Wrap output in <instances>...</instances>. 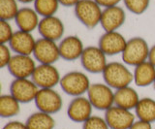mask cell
<instances>
[{
    "label": "cell",
    "mask_w": 155,
    "mask_h": 129,
    "mask_svg": "<svg viewBox=\"0 0 155 129\" xmlns=\"http://www.w3.org/2000/svg\"><path fill=\"white\" fill-rule=\"evenodd\" d=\"M102 75L105 84L115 90L129 87L134 82V75L127 65L118 61L109 62Z\"/></svg>",
    "instance_id": "6da1fadb"
},
{
    "label": "cell",
    "mask_w": 155,
    "mask_h": 129,
    "mask_svg": "<svg viewBox=\"0 0 155 129\" xmlns=\"http://www.w3.org/2000/svg\"><path fill=\"white\" fill-rule=\"evenodd\" d=\"M150 48L147 40L143 37H133L127 40V44L121 54L122 60L126 65L136 66L148 60Z\"/></svg>",
    "instance_id": "7a4b0ae2"
},
{
    "label": "cell",
    "mask_w": 155,
    "mask_h": 129,
    "mask_svg": "<svg viewBox=\"0 0 155 129\" xmlns=\"http://www.w3.org/2000/svg\"><path fill=\"white\" fill-rule=\"evenodd\" d=\"M59 84L63 92L73 97H79L87 93L91 83L85 73L81 71H71L62 76Z\"/></svg>",
    "instance_id": "3957f363"
},
{
    "label": "cell",
    "mask_w": 155,
    "mask_h": 129,
    "mask_svg": "<svg viewBox=\"0 0 155 129\" xmlns=\"http://www.w3.org/2000/svg\"><path fill=\"white\" fill-rule=\"evenodd\" d=\"M75 16L81 25L93 29L100 25L103 10L94 0H80L74 7Z\"/></svg>",
    "instance_id": "277c9868"
},
{
    "label": "cell",
    "mask_w": 155,
    "mask_h": 129,
    "mask_svg": "<svg viewBox=\"0 0 155 129\" xmlns=\"http://www.w3.org/2000/svg\"><path fill=\"white\" fill-rule=\"evenodd\" d=\"M89 99L94 109L99 111H107L114 105V91L107 84H91L87 91Z\"/></svg>",
    "instance_id": "5b68a950"
},
{
    "label": "cell",
    "mask_w": 155,
    "mask_h": 129,
    "mask_svg": "<svg viewBox=\"0 0 155 129\" xmlns=\"http://www.w3.org/2000/svg\"><path fill=\"white\" fill-rule=\"evenodd\" d=\"M80 59L85 71L92 74L103 73L109 63L106 54L98 46L85 47Z\"/></svg>",
    "instance_id": "8992f818"
},
{
    "label": "cell",
    "mask_w": 155,
    "mask_h": 129,
    "mask_svg": "<svg viewBox=\"0 0 155 129\" xmlns=\"http://www.w3.org/2000/svg\"><path fill=\"white\" fill-rule=\"evenodd\" d=\"M38 111L54 114L63 107V100L60 93L54 88H40L34 100Z\"/></svg>",
    "instance_id": "52a82bcc"
},
{
    "label": "cell",
    "mask_w": 155,
    "mask_h": 129,
    "mask_svg": "<svg viewBox=\"0 0 155 129\" xmlns=\"http://www.w3.org/2000/svg\"><path fill=\"white\" fill-rule=\"evenodd\" d=\"M31 79L39 88H54L60 84L61 76L53 64H39Z\"/></svg>",
    "instance_id": "ba28073f"
},
{
    "label": "cell",
    "mask_w": 155,
    "mask_h": 129,
    "mask_svg": "<svg viewBox=\"0 0 155 129\" xmlns=\"http://www.w3.org/2000/svg\"><path fill=\"white\" fill-rule=\"evenodd\" d=\"M37 84L29 79H15L10 84V94L21 104H27L34 101L39 91Z\"/></svg>",
    "instance_id": "9c48e42d"
},
{
    "label": "cell",
    "mask_w": 155,
    "mask_h": 129,
    "mask_svg": "<svg viewBox=\"0 0 155 129\" xmlns=\"http://www.w3.org/2000/svg\"><path fill=\"white\" fill-rule=\"evenodd\" d=\"M37 67L31 55H15L7 66L8 71L15 79H29Z\"/></svg>",
    "instance_id": "30bf717a"
},
{
    "label": "cell",
    "mask_w": 155,
    "mask_h": 129,
    "mask_svg": "<svg viewBox=\"0 0 155 129\" xmlns=\"http://www.w3.org/2000/svg\"><path fill=\"white\" fill-rule=\"evenodd\" d=\"M33 55L40 64H54L61 58L58 44L45 38H40L36 41Z\"/></svg>",
    "instance_id": "8fae6325"
},
{
    "label": "cell",
    "mask_w": 155,
    "mask_h": 129,
    "mask_svg": "<svg viewBox=\"0 0 155 129\" xmlns=\"http://www.w3.org/2000/svg\"><path fill=\"white\" fill-rule=\"evenodd\" d=\"M104 117L110 129H129L136 121V116L132 111L115 105L107 110Z\"/></svg>",
    "instance_id": "7c38bea8"
},
{
    "label": "cell",
    "mask_w": 155,
    "mask_h": 129,
    "mask_svg": "<svg viewBox=\"0 0 155 129\" xmlns=\"http://www.w3.org/2000/svg\"><path fill=\"white\" fill-rule=\"evenodd\" d=\"M93 109V106H92V104L87 97H74L68 105L67 116L72 121L84 123L90 117H92Z\"/></svg>",
    "instance_id": "4fadbf2b"
},
{
    "label": "cell",
    "mask_w": 155,
    "mask_h": 129,
    "mask_svg": "<svg viewBox=\"0 0 155 129\" xmlns=\"http://www.w3.org/2000/svg\"><path fill=\"white\" fill-rule=\"evenodd\" d=\"M37 29L39 34L41 35V38L56 42L62 39L65 32V26L59 18L51 16L42 18Z\"/></svg>",
    "instance_id": "5bb4252c"
},
{
    "label": "cell",
    "mask_w": 155,
    "mask_h": 129,
    "mask_svg": "<svg viewBox=\"0 0 155 129\" xmlns=\"http://www.w3.org/2000/svg\"><path fill=\"white\" fill-rule=\"evenodd\" d=\"M127 40L118 31L105 32L98 41V47L103 51L107 56H113L122 54Z\"/></svg>",
    "instance_id": "9a60e30c"
},
{
    "label": "cell",
    "mask_w": 155,
    "mask_h": 129,
    "mask_svg": "<svg viewBox=\"0 0 155 129\" xmlns=\"http://www.w3.org/2000/svg\"><path fill=\"white\" fill-rule=\"evenodd\" d=\"M126 21V13L120 6H113L103 9L100 25L105 32L117 31Z\"/></svg>",
    "instance_id": "2e32d148"
},
{
    "label": "cell",
    "mask_w": 155,
    "mask_h": 129,
    "mask_svg": "<svg viewBox=\"0 0 155 129\" xmlns=\"http://www.w3.org/2000/svg\"><path fill=\"white\" fill-rule=\"evenodd\" d=\"M60 57L66 61H75L81 58L85 47L81 39L76 35L66 36L58 44Z\"/></svg>",
    "instance_id": "e0dca14e"
},
{
    "label": "cell",
    "mask_w": 155,
    "mask_h": 129,
    "mask_svg": "<svg viewBox=\"0 0 155 129\" xmlns=\"http://www.w3.org/2000/svg\"><path fill=\"white\" fill-rule=\"evenodd\" d=\"M36 41L37 40H35L32 33L18 30L14 33L8 45L17 55H33Z\"/></svg>",
    "instance_id": "ac0fdd59"
},
{
    "label": "cell",
    "mask_w": 155,
    "mask_h": 129,
    "mask_svg": "<svg viewBox=\"0 0 155 129\" xmlns=\"http://www.w3.org/2000/svg\"><path fill=\"white\" fill-rule=\"evenodd\" d=\"M15 22H16L18 30L32 33V31L38 28L40 20H39V15L35 9L23 7L18 10L15 18Z\"/></svg>",
    "instance_id": "d6986e66"
},
{
    "label": "cell",
    "mask_w": 155,
    "mask_h": 129,
    "mask_svg": "<svg viewBox=\"0 0 155 129\" xmlns=\"http://www.w3.org/2000/svg\"><path fill=\"white\" fill-rule=\"evenodd\" d=\"M140 96L136 89L130 85L126 88L116 89L114 91V105L126 110H135L140 101Z\"/></svg>",
    "instance_id": "ffe728a7"
},
{
    "label": "cell",
    "mask_w": 155,
    "mask_h": 129,
    "mask_svg": "<svg viewBox=\"0 0 155 129\" xmlns=\"http://www.w3.org/2000/svg\"><path fill=\"white\" fill-rule=\"evenodd\" d=\"M134 83L140 88L153 84L155 81V66L150 62L144 61L134 68Z\"/></svg>",
    "instance_id": "44dd1931"
},
{
    "label": "cell",
    "mask_w": 155,
    "mask_h": 129,
    "mask_svg": "<svg viewBox=\"0 0 155 129\" xmlns=\"http://www.w3.org/2000/svg\"><path fill=\"white\" fill-rule=\"evenodd\" d=\"M25 124L28 129H54L55 119L52 114L38 111L28 117Z\"/></svg>",
    "instance_id": "7402d4cb"
},
{
    "label": "cell",
    "mask_w": 155,
    "mask_h": 129,
    "mask_svg": "<svg viewBox=\"0 0 155 129\" xmlns=\"http://www.w3.org/2000/svg\"><path fill=\"white\" fill-rule=\"evenodd\" d=\"M135 114L140 121L155 122V100L150 97L140 98L135 108Z\"/></svg>",
    "instance_id": "603a6c76"
},
{
    "label": "cell",
    "mask_w": 155,
    "mask_h": 129,
    "mask_svg": "<svg viewBox=\"0 0 155 129\" xmlns=\"http://www.w3.org/2000/svg\"><path fill=\"white\" fill-rule=\"evenodd\" d=\"M21 112V103L11 94L0 96V116L3 118L16 117Z\"/></svg>",
    "instance_id": "cb8c5ba5"
},
{
    "label": "cell",
    "mask_w": 155,
    "mask_h": 129,
    "mask_svg": "<svg viewBox=\"0 0 155 129\" xmlns=\"http://www.w3.org/2000/svg\"><path fill=\"white\" fill-rule=\"evenodd\" d=\"M58 0H35L34 9L39 16L43 18L55 16V13L59 8Z\"/></svg>",
    "instance_id": "d4e9b609"
},
{
    "label": "cell",
    "mask_w": 155,
    "mask_h": 129,
    "mask_svg": "<svg viewBox=\"0 0 155 129\" xmlns=\"http://www.w3.org/2000/svg\"><path fill=\"white\" fill-rule=\"evenodd\" d=\"M18 0H0V20H15L19 10Z\"/></svg>",
    "instance_id": "484cf974"
},
{
    "label": "cell",
    "mask_w": 155,
    "mask_h": 129,
    "mask_svg": "<svg viewBox=\"0 0 155 129\" xmlns=\"http://www.w3.org/2000/svg\"><path fill=\"white\" fill-rule=\"evenodd\" d=\"M125 7L135 15H142L147 10L150 0H123Z\"/></svg>",
    "instance_id": "4316f807"
},
{
    "label": "cell",
    "mask_w": 155,
    "mask_h": 129,
    "mask_svg": "<svg viewBox=\"0 0 155 129\" xmlns=\"http://www.w3.org/2000/svg\"><path fill=\"white\" fill-rule=\"evenodd\" d=\"M82 129H110L105 117L92 116L85 122L82 123Z\"/></svg>",
    "instance_id": "83f0119b"
},
{
    "label": "cell",
    "mask_w": 155,
    "mask_h": 129,
    "mask_svg": "<svg viewBox=\"0 0 155 129\" xmlns=\"http://www.w3.org/2000/svg\"><path fill=\"white\" fill-rule=\"evenodd\" d=\"M14 33L9 22L0 20V44H9Z\"/></svg>",
    "instance_id": "f1b7e54d"
},
{
    "label": "cell",
    "mask_w": 155,
    "mask_h": 129,
    "mask_svg": "<svg viewBox=\"0 0 155 129\" xmlns=\"http://www.w3.org/2000/svg\"><path fill=\"white\" fill-rule=\"evenodd\" d=\"M11 48L7 44H0V67H7L10 60L12 58Z\"/></svg>",
    "instance_id": "f546056e"
},
{
    "label": "cell",
    "mask_w": 155,
    "mask_h": 129,
    "mask_svg": "<svg viewBox=\"0 0 155 129\" xmlns=\"http://www.w3.org/2000/svg\"><path fill=\"white\" fill-rule=\"evenodd\" d=\"M2 129H28V128L25 122H21L18 121H11L5 124Z\"/></svg>",
    "instance_id": "4dcf8cb0"
},
{
    "label": "cell",
    "mask_w": 155,
    "mask_h": 129,
    "mask_svg": "<svg viewBox=\"0 0 155 129\" xmlns=\"http://www.w3.org/2000/svg\"><path fill=\"white\" fill-rule=\"evenodd\" d=\"M94 1L98 4L100 7H103L105 9V8H109L113 6H117L121 1H123V0H94Z\"/></svg>",
    "instance_id": "1f68e13d"
},
{
    "label": "cell",
    "mask_w": 155,
    "mask_h": 129,
    "mask_svg": "<svg viewBox=\"0 0 155 129\" xmlns=\"http://www.w3.org/2000/svg\"><path fill=\"white\" fill-rule=\"evenodd\" d=\"M129 129H152V123L138 119L133 123V125Z\"/></svg>",
    "instance_id": "d6a6232c"
},
{
    "label": "cell",
    "mask_w": 155,
    "mask_h": 129,
    "mask_svg": "<svg viewBox=\"0 0 155 129\" xmlns=\"http://www.w3.org/2000/svg\"><path fill=\"white\" fill-rule=\"evenodd\" d=\"M80 0H58L60 5L64 7H75Z\"/></svg>",
    "instance_id": "836d02e7"
},
{
    "label": "cell",
    "mask_w": 155,
    "mask_h": 129,
    "mask_svg": "<svg viewBox=\"0 0 155 129\" xmlns=\"http://www.w3.org/2000/svg\"><path fill=\"white\" fill-rule=\"evenodd\" d=\"M148 61L155 66V45H153L151 48H150L149 55H148Z\"/></svg>",
    "instance_id": "e575fe53"
},
{
    "label": "cell",
    "mask_w": 155,
    "mask_h": 129,
    "mask_svg": "<svg viewBox=\"0 0 155 129\" xmlns=\"http://www.w3.org/2000/svg\"><path fill=\"white\" fill-rule=\"evenodd\" d=\"M18 1L21 2V3H23V4H29V3H31V2L34 3L35 0H18Z\"/></svg>",
    "instance_id": "d590c367"
},
{
    "label": "cell",
    "mask_w": 155,
    "mask_h": 129,
    "mask_svg": "<svg viewBox=\"0 0 155 129\" xmlns=\"http://www.w3.org/2000/svg\"><path fill=\"white\" fill-rule=\"evenodd\" d=\"M152 85H153V88H154V89H155V81H154V83H153V84H152Z\"/></svg>",
    "instance_id": "8d00e7d4"
}]
</instances>
